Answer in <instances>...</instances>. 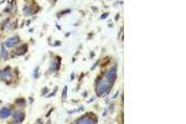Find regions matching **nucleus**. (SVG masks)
I'll return each mask as SVG.
<instances>
[{
  "mask_svg": "<svg viewBox=\"0 0 186 124\" xmlns=\"http://www.w3.org/2000/svg\"><path fill=\"white\" fill-rule=\"evenodd\" d=\"M18 44H20V37L19 36H13V37H9L6 41H5V46L6 47H14V46H16Z\"/></svg>",
  "mask_w": 186,
  "mask_h": 124,
  "instance_id": "7",
  "label": "nucleus"
},
{
  "mask_svg": "<svg viewBox=\"0 0 186 124\" xmlns=\"http://www.w3.org/2000/svg\"><path fill=\"white\" fill-rule=\"evenodd\" d=\"M47 91H49V88H44V89H42V94H46V93H47Z\"/></svg>",
  "mask_w": 186,
  "mask_h": 124,
  "instance_id": "19",
  "label": "nucleus"
},
{
  "mask_svg": "<svg viewBox=\"0 0 186 124\" xmlns=\"http://www.w3.org/2000/svg\"><path fill=\"white\" fill-rule=\"evenodd\" d=\"M108 16H109V13H104V14H103L102 16H101V20H104V19H107Z\"/></svg>",
  "mask_w": 186,
  "mask_h": 124,
  "instance_id": "16",
  "label": "nucleus"
},
{
  "mask_svg": "<svg viewBox=\"0 0 186 124\" xmlns=\"http://www.w3.org/2000/svg\"><path fill=\"white\" fill-rule=\"evenodd\" d=\"M123 34H124V31H123V27H122L119 35H118V40H119V41H123Z\"/></svg>",
  "mask_w": 186,
  "mask_h": 124,
  "instance_id": "15",
  "label": "nucleus"
},
{
  "mask_svg": "<svg viewBox=\"0 0 186 124\" xmlns=\"http://www.w3.org/2000/svg\"><path fill=\"white\" fill-rule=\"evenodd\" d=\"M112 83L108 80H106L104 77H102L99 82H97L96 85V92H97V96L98 97H102V96H106L108 93H111L112 91Z\"/></svg>",
  "mask_w": 186,
  "mask_h": 124,
  "instance_id": "1",
  "label": "nucleus"
},
{
  "mask_svg": "<svg viewBox=\"0 0 186 124\" xmlns=\"http://www.w3.org/2000/svg\"><path fill=\"white\" fill-rule=\"evenodd\" d=\"M76 123H78V124H94V123H97V118L91 117L89 114H86L83 117L78 118V119L76 120Z\"/></svg>",
  "mask_w": 186,
  "mask_h": 124,
  "instance_id": "4",
  "label": "nucleus"
},
{
  "mask_svg": "<svg viewBox=\"0 0 186 124\" xmlns=\"http://www.w3.org/2000/svg\"><path fill=\"white\" fill-rule=\"evenodd\" d=\"M27 52V45L26 44H23L21 45V47H18L16 51H15V54H16L18 56H23Z\"/></svg>",
  "mask_w": 186,
  "mask_h": 124,
  "instance_id": "9",
  "label": "nucleus"
},
{
  "mask_svg": "<svg viewBox=\"0 0 186 124\" xmlns=\"http://www.w3.org/2000/svg\"><path fill=\"white\" fill-rule=\"evenodd\" d=\"M34 78H36V80L39 78V67H36L34 70Z\"/></svg>",
  "mask_w": 186,
  "mask_h": 124,
  "instance_id": "13",
  "label": "nucleus"
},
{
  "mask_svg": "<svg viewBox=\"0 0 186 124\" xmlns=\"http://www.w3.org/2000/svg\"><path fill=\"white\" fill-rule=\"evenodd\" d=\"M104 77L106 80H108L111 82L112 85H114V82H116V80H117V65H114L112 67V68H109V70H107L106 72H104Z\"/></svg>",
  "mask_w": 186,
  "mask_h": 124,
  "instance_id": "2",
  "label": "nucleus"
},
{
  "mask_svg": "<svg viewBox=\"0 0 186 124\" xmlns=\"http://www.w3.org/2000/svg\"><path fill=\"white\" fill-rule=\"evenodd\" d=\"M39 10V8L37 9H32V6H29V5H25L24 6V15H26V16H29V15H32L34 13H36Z\"/></svg>",
  "mask_w": 186,
  "mask_h": 124,
  "instance_id": "10",
  "label": "nucleus"
},
{
  "mask_svg": "<svg viewBox=\"0 0 186 124\" xmlns=\"http://www.w3.org/2000/svg\"><path fill=\"white\" fill-rule=\"evenodd\" d=\"M67 89H68V88H67V86H66L65 88H63V92H62V101H66V96H67Z\"/></svg>",
  "mask_w": 186,
  "mask_h": 124,
  "instance_id": "12",
  "label": "nucleus"
},
{
  "mask_svg": "<svg viewBox=\"0 0 186 124\" xmlns=\"http://www.w3.org/2000/svg\"><path fill=\"white\" fill-rule=\"evenodd\" d=\"M25 119V113L23 111H18L13 114V123H23Z\"/></svg>",
  "mask_w": 186,
  "mask_h": 124,
  "instance_id": "6",
  "label": "nucleus"
},
{
  "mask_svg": "<svg viewBox=\"0 0 186 124\" xmlns=\"http://www.w3.org/2000/svg\"><path fill=\"white\" fill-rule=\"evenodd\" d=\"M0 55H1V58L4 61L9 60V54H8V50H6V46H5V45H3L1 49H0Z\"/></svg>",
  "mask_w": 186,
  "mask_h": 124,
  "instance_id": "11",
  "label": "nucleus"
},
{
  "mask_svg": "<svg viewBox=\"0 0 186 124\" xmlns=\"http://www.w3.org/2000/svg\"><path fill=\"white\" fill-rule=\"evenodd\" d=\"M68 13H71V9H66V10H65V11H62V13H60V14L57 15V16L60 18V16H62V15H65V14H68Z\"/></svg>",
  "mask_w": 186,
  "mask_h": 124,
  "instance_id": "14",
  "label": "nucleus"
},
{
  "mask_svg": "<svg viewBox=\"0 0 186 124\" xmlns=\"http://www.w3.org/2000/svg\"><path fill=\"white\" fill-rule=\"evenodd\" d=\"M94 99H96V98H94V97H92V98H89V99H88V101H87V102H88V103H92V102H93V101H94Z\"/></svg>",
  "mask_w": 186,
  "mask_h": 124,
  "instance_id": "18",
  "label": "nucleus"
},
{
  "mask_svg": "<svg viewBox=\"0 0 186 124\" xmlns=\"http://www.w3.org/2000/svg\"><path fill=\"white\" fill-rule=\"evenodd\" d=\"M0 80L5 82H10L13 80V68L11 67H5L4 70L0 71Z\"/></svg>",
  "mask_w": 186,
  "mask_h": 124,
  "instance_id": "3",
  "label": "nucleus"
},
{
  "mask_svg": "<svg viewBox=\"0 0 186 124\" xmlns=\"http://www.w3.org/2000/svg\"><path fill=\"white\" fill-rule=\"evenodd\" d=\"M60 66H61V57H55L52 60V62H51L50 65V72L51 73H55V72H57L60 70Z\"/></svg>",
  "mask_w": 186,
  "mask_h": 124,
  "instance_id": "5",
  "label": "nucleus"
},
{
  "mask_svg": "<svg viewBox=\"0 0 186 124\" xmlns=\"http://www.w3.org/2000/svg\"><path fill=\"white\" fill-rule=\"evenodd\" d=\"M10 116H13V111L10 109V108L4 107L0 109V118H1V119H6Z\"/></svg>",
  "mask_w": 186,
  "mask_h": 124,
  "instance_id": "8",
  "label": "nucleus"
},
{
  "mask_svg": "<svg viewBox=\"0 0 186 124\" xmlns=\"http://www.w3.org/2000/svg\"><path fill=\"white\" fill-rule=\"evenodd\" d=\"M10 11H11V6L9 5V6H8L6 9H5V13H10Z\"/></svg>",
  "mask_w": 186,
  "mask_h": 124,
  "instance_id": "17",
  "label": "nucleus"
}]
</instances>
